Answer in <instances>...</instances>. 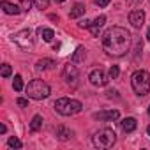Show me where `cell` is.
Listing matches in <instances>:
<instances>
[{
  "label": "cell",
  "mask_w": 150,
  "mask_h": 150,
  "mask_svg": "<svg viewBox=\"0 0 150 150\" xmlns=\"http://www.w3.org/2000/svg\"><path fill=\"white\" fill-rule=\"evenodd\" d=\"M131 32L122 27H111L103 34V48L111 57H124L131 50Z\"/></svg>",
  "instance_id": "cell-1"
},
{
  "label": "cell",
  "mask_w": 150,
  "mask_h": 150,
  "mask_svg": "<svg viewBox=\"0 0 150 150\" xmlns=\"http://www.w3.org/2000/svg\"><path fill=\"white\" fill-rule=\"evenodd\" d=\"M131 85H132V90L136 92V96H139V97L146 96L150 92V74L145 69L134 71L131 76Z\"/></svg>",
  "instance_id": "cell-2"
},
{
  "label": "cell",
  "mask_w": 150,
  "mask_h": 150,
  "mask_svg": "<svg viewBox=\"0 0 150 150\" xmlns=\"http://www.w3.org/2000/svg\"><path fill=\"white\" fill-rule=\"evenodd\" d=\"M83 110V104L78 99H71V97H60L58 101H55V111L60 113L62 117H72L78 115Z\"/></svg>",
  "instance_id": "cell-3"
},
{
  "label": "cell",
  "mask_w": 150,
  "mask_h": 150,
  "mask_svg": "<svg viewBox=\"0 0 150 150\" xmlns=\"http://www.w3.org/2000/svg\"><path fill=\"white\" fill-rule=\"evenodd\" d=\"M25 92L30 99H35V101H41V99H46L50 97L51 94V87L42 81V80H32L27 87H25Z\"/></svg>",
  "instance_id": "cell-4"
},
{
  "label": "cell",
  "mask_w": 150,
  "mask_h": 150,
  "mask_svg": "<svg viewBox=\"0 0 150 150\" xmlns=\"http://www.w3.org/2000/svg\"><path fill=\"white\" fill-rule=\"evenodd\" d=\"M117 143V134L113 129H101L94 134V145L97 148H111Z\"/></svg>",
  "instance_id": "cell-5"
},
{
  "label": "cell",
  "mask_w": 150,
  "mask_h": 150,
  "mask_svg": "<svg viewBox=\"0 0 150 150\" xmlns=\"http://www.w3.org/2000/svg\"><path fill=\"white\" fill-rule=\"evenodd\" d=\"M13 41H14L20 48H23V50L32 48V44H34V35H32V30H30V28H23V30H20L16 35H13Z\"/></svg>",
  "instance_id": "cell-6"
},
{
  "label": "cell",
  "mask_w": 150,
  "mask_h": 150,
  "mask_svg": "<svg viewBox=\"0 0 150 150\" xmlns=\"http://www.w3.org/2000/svg\"><path fill=\"white\" fill-rule=\"evenodd\" d=\"M62 78H64V81H65L67 85L76 87V85H78V69L74 67V65H71V64H67V65L64 67Z\"/></svg>",
  "instance_id": "cell-7"
},
{
  "label": "cell",
  "mask_w": 150,
  "mask_h": 150,
  "mask_svg": "<svg viewBox=\"0 0 150 150\" xmlns=\"http://www.w3.org/2000/svg\"><path fill=\"white\" fill-rule=\"evenodd\" d=\"M88 80H90V83L96 85V87H104V85H108V81H110L108 74H106L104 71H101V69H94V71L88 74Z\"/></svg>",
  "instance_id": "cell-8"
},
{
  "label": "cell",
  "mask_w": 150,
  "mask_h": 150,
  "mask_svg": "<svg viewBox=\"0 0 150 150\" xmlns=\"http://www.w3.org/2000/svg\"><path fill=\"white\" fill-rule=\"evenodd\" d=\"M94 118L96 120H103V122H113V120L120 118V113H118V110H106V111L94 113Z\"/></svg>",
  "instance_id": "cell-9"
},
{
  "label": "cell",
  "mask_w": 150,
  "mask_h": 150,
  "mask_svg": "<svg viewBox=\"0 0 150 150\" xmlns=\"http://www.w3.org/2000/svg\"><path fill=\"white\" fill-rule=\"evenodd\" d=\"M129 21H131V25H132L134 28H141L143 23H145V13H143L141 9L132 11V13L129 14Z\"/></svg>",
  "instance_id": "cell-10"
},
{
  "label": "cell",
  "mask_w": 150,
  "mask_h": 150,
  "mask_svg": "<svg viewBox=\"0 0 150 150\" xmlns=\"http://www.w3.org/2000/svg\"><path fill=\"white\" fill-rule=\"evenodd\" d=\"M0 7H2V11L6 14H11V16H16V14L21 13V7L20 6L11 4V2H7V0H2V2H0Z\"/></svg>",
  "instance_id": "cell-11"
},
{
  "label": "cell",
  "mask_w": 150,
  "mask_h": 150,
  "mask_svg": "<svg viewBox=\"0 0 150 150\" xmlns=\"http://www.w3.org/2000/svg\"><path fill=\"white\" fill-rule=\"evenodd\" d=\"M106 23V16L104 14H101V16H97L94 21H90V27H88V30L92 32V35L94 37H97L99 35V30H101V27Z\"/></svg>",
  "instance_id": "cell-12"
},
{
  "label": "cell",
  "mask_w": 150,
  "mask_h": 150,
  "mask_svg": "<svg viewBox=\"0 0 150 150\" xmlns=\"http://www.w3.org/2000/svg\"><path fill=\"white\" fill-rule=\"evenodd\" d=\"M37 35L44 41V42H51L53 37H55V32L51 28H46V27H39L37 28Z\"/></svg>",
  "instance_id": "cell-13"
},
{
  "label": "cell",
  "mask_w": 150,
  "mask_h": 150,
  "mask_svg": "<svg viewBox=\"0 0 150 150\" xmlns=\"http://www.w3.org/2000/svg\"><path fill=\"white\" fill-rule=\"evenodd\" d=\"M85 57H87V50H85V46H78L76 51H74L72 57H71V62H72V64H80V62L85 60Z\"/></svg>",
  "instance_id": "cell-14"
},
{
  "label": "cell",
  "mask_w": 150,
  "mask_h": 150,
  "mask_svg": "<svg viewBox=\"0 0 150 150\" xmlns=\"http://www.w3.org/2000/svg\"><path fill=\"white\" fill-rule=\"evenodd\" d=\"M120 125H122L124 132H132V131L136 129L138 122H136V118H134V117H127V118H124V120L120 122Z\"/></svg>",
  "instance_id": "cell-15"
},
{
  "label": "cell",
  "mask_w": 150,
  "mask_h": 150,
  "mask_svg": "<svg viewBox=\"0 0 150 150\" xmlns=\"http://www.w3.org/2000/svg\"><path fill=\"white\" fill-rule=\"evenodd\" d=\"M57 138L60 141H67V139L72 138V131L67 129V127H64V125H60V127H57Z\"/></svg>",
  "instance_id": "cell-16"
},
{
  "label": "cell",
  "mask_w": 150,
  "mask_h": 150,
  "mask_svg": "<svg viewBox=\"0 0 150 150\" xmlns=\"http://www.w3.org/2000/svg\"><path fill=\"white\" fill-rule=\"evenodd\" d=\"M53 65H55V60H51V58H41V60H37L35 69H37V71H48V69H51Z\"/></svg>",
  "instance_id": "cell-17"
},
{
  "label": "cell",
  "mask_w": 150,
  "mask_h": 150,
  "mask_svg": "<svg viewBox=\"0 0 150 150\" xmlns=\"http://www.w3.org/2000/svg\"><path fill=\"white\" fill-rule=\"evenodd\" d=\"M85 14V6L83 4H76L71 11H69V18L71 20H76V18H80V16H83Z\"/></svg>",
  "instance_id": "cell-18"
},
{
  "label": "cell",
  "mask_w": 150,
  "mask_h": 150,
  "mask_svg": "<svg viewBox=\"0 0 150 150\" xmlns=\"http://www.w3.org/2000/svg\"><path fill=\"white\" fill-rule=\"evenodd\" d=\"M41 127H42V117L41 115H34V118L30 122V131L32 132H37Z\"/></svg>",
  "instance_id": "cell-19"
},
{
  "label": "cell",
  "mask_w": 150,
  "mask_h": 150,
  "mask_svg": "<svg viewBox=\"0 0 150 150\" xmlns=\"http://www.w3.org/2000/svg\"><path fill=\"white\" fill-rule=\"evenodd\" d=\"M13 88H14L16 92H21V90H23V78L20 76V74H16V76H14V81H13Z\"/></svg>",
  "instance_id": "cell-20"
},
{
  "label": "cell",
  "mask_w": 150,
  "mask_h": 150,
  "mask_svg": "<svg viewBox=\"0 0 150 150\" xmlns=\"http://www.w3.org/2000/svg\"><path fill=\"white\" fill-rule=\"evenodd\" d=\"M7 146H9V148H21V146H23V143H21L16 136H13V138H9V139H7Z\"/></svg>",
  "instance_id": "cell-21"
},
{
  "label": "cell",
  "mask_w": 150,
  "mask_h": 150,
  "mask_svg": "<svg viewBox=\"0 0 150 150\" xmlns=\"http://www.w3.org/2000/svg\"><path fill=\"white\" fill-rule=\"evenodd\" d=\"M32 6H34L32 0H20V7H21V11H30Z\"/></svg>",
  "instance_id": "cell-22"
},
{
  "label": "cell",
  "mask_w": 150,
  "mask_h": 150,
  "mask_svg": "<svg viewBox=\"0 0 150 150\" xmlns=\"http://www.w3.org/2000/svg\"><path fill=\"white\" fill-rule=\"evenodd\" d=\"M0 72H2V76H4V78H9L11 74H13V69H11L9 64H2V71H0Z\"/></svg>",
  "instance_id": "cell-23"
},
{
  "label": "cell",
  "mask_w": 150,
  "mask_h": 150,
  "mask_svg": "<svg viewBox=\"0 0 150 150\" xmlns=\"http://www.w3.org/2000/svg\"><path fill=\"white\" fill-rule=\"evenodd\" d=\"M118 74H120L118 65H111V67H110V78H111V80H117V78H118Z\"/></svg>",
  "instance_id": "cell-24"
},
{
  "label": "cell",
  "mask_w": 150,
  "mask_h": 150,
  "mask_svg": "<svg viewBox=\"0 0 150 150\" xmlns=\"http://www.w3.org/2000/svg\"><path fill=\"white\" fill-rule=\"evenodd\" d=\"M34 4L37 6V9H46L50 6V0H34Z\"/></svg>",
  "instance_id": "cell-25"
},
{
  "label": "cell",
  "mask_w": 150,
  "mask_h": 150,
  "mask_svg": "<svg viewBox=\"0 0 150 150\" xmlns=\"http://www.w3.org/2000/svg\"><path fill=\"white\" fill-rule=\"evenodd\" d=\"M16 104H18V106H28V99H25V97H18V99H16Z\"/></svg>",
  "instance_id": "cell-26"
},
{
  "label": "cell",
  "mask_w": 150,
  "mask_h": 150,
  "mask_svg": "<svg viewBox=\"0 0 150 150\" xmlns=\"http://www.w3.org/2000/svg\"><path fill=\"white\" fill-rule=\"evenodd\" d=\"M78 27H80V28H88V27H90V21H88V20H81V21L78 23Z\"/></svg>",
  "instance_id": "cell-27"
},
{
  "label": "cell",
  "mask_w": 150,
  "mask_h": 150,
  "mask_svg": "<svg viewBox=\"0 0 150 150\" xmlns=\"http://www.w3.org/2000/svg\"><path fill=\"white\" fill-rule=\"evenodd\" d=\"M106 97H108V99H111V97L117 99V97H118V92H117V90H108V92H106Z\"/></svg>",
  "instance_id": "cell-28"
},
{
  "label": "cell",
  "mask_w": 150,
  "mask_h": 150,
  "mask_svg": "<svg viewBox=\"0 0 150 150\" xmlns=\"http://www.w3.org/2000/svg\"><path fill=\"white\" fill-rule=\"evenodd\" d=\"M110 2H111V0H96V4H97L99 7H106Z\"/></svg>",
  "instance_id": "cell-29"
},
{
  "label": "cell",
  "mask_w": 150,
  "mask_h": 150,
  "mask_svg": "<svg viewBox=\"0 0 150 150\" xmlns=\"http://www.w3.org/2000/svg\"><path fill=\"white\" fill-rule=\"evenodd\" d=\"M141 2H143V0H127V4H131V6H138Z\"/></svg>",
  "instance_id": "cell-30"
},
{
  "label": "cell",
  "mask_w": 150,
  "mask_h": 150,
  "mask_svg": "<svg viewBox=\"0 0 150 150\" xmlns=\"http://www.w3.org/2000/svg\"><path fill=\"white\" fill-rule=\"evenodd\" d=\"M6 132H7V127L2 124V125H0V134H6Z\"/></svg>",
  "instance_id": "cell-31"
},
{
  "label": "cell",
  "mask_w": 150,
  "mask_h": 150,
  "mask_svg": "<svg viewBox=\"0 0 150 150\" xmlns=\"http://www.w3.org/2000/svg\"><path fill=\"white\" fill-rule=\"evenodd\" d=\"M146 39H148V41H150V28H148V30H146Z\"/></svg>",
  "instance_id": "cell-32"
},
{
  "label": "cell",
  "mask_w": 150,
  "mask_h": 150,
  "mask_svg": "<svg viewBox=\"0 0 150 150\" xmlns=\"http://www.w3.org/2000/svg\"><path fill=\"white\" fill-rule=\"evenodd\" d=\"M55 2H58V4H64V2H65V0H55Z\"/></svg>",
  "instance_id": "cell-33"
},
{
  "label": "cell",
  "mask_w": 150,
  "mask_h": 150,
  "mask_svg": "<svg viewBox=\"0 0 150 150\" xmlns=\"http://www.w3.org/2000/svg\"><path fill=\"white\" fill-rule=\"evenodd\" d=\"M146 132H148V136H150V125H148V127H146Z\"/></svg>",
  "instance_id": "cell-34"
},
{
  "label": "cell",
  "mask_w": 150,
  "mask_h": 150,
  "mask_svg": "<svg viewBox=\"0 0 150 150\" xmlns=\"http://www.w3.org/2000/svg\"><path fill=\"white\" fill-rule=\"evenodd\" d=\"M148 115H150V106H148Z\"/></svg>",
  "instance_id": "cell-35"
}]
</instances>
